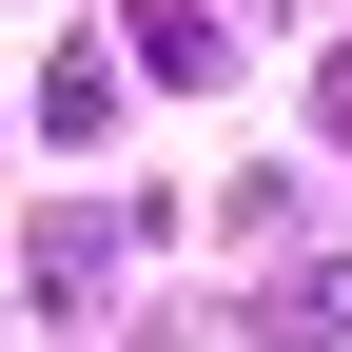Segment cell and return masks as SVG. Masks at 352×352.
Here are the masks:
<instances>
[{
	"label": "cell",
	"mask_w": 352,
	"mask_h": 352,
	"mask_svg": "<svg viewBox=\"0 0 352 352\" xmlns=\"http://www.w3.org/2000/svg\"><path fill=\"white\" fill-rule=\"evenodd\" d=\"M333 138H352V59H333Z\"/></svg>",
	"instance_id": "1"
}]
</instances>
